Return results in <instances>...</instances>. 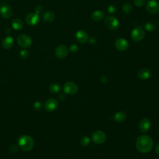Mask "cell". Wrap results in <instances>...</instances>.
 <instances>
[{
  "instance_id": "1",
  "label": "cell",
  "mask_w": 159,
  "mask_h": 159,
  "mask_svg": "<svg viewBox=\"0 0 159 159\" xmlns=\"http://www.w3.org/2000/svg\"><path fill=\"white\" fill-rule=\"evenodd\" d=\"M137 149L141 153L150 152L153 145V140L148 135H141L138 137L135 143Z\"/></svg>"
},
{
  "instance_id": "2",
  "label": "cell",
  "mask_w": 159,
  "mask_h": 159,
  "mask_svg": "<svg viewBox=\"0 0 159 159\" xmlns=\"http://www.w3.org/2000/svg\"><path fill=\"white\" fill-rule=\"evenodd\" d=\"M19 146L24 151L30 150L34 145V142L33 139L28 135H21L18 140Z\"/></svg>"
},
{
  "instance_id": "3",
  "label": "cell",
  "mask_w": 159,
  "mask_h": 159,
  "mask_svg": "<svg viewBox=\"0 0 159 159\" xmlns=\"http://www.w3.org/2000/svg\"><path fill=\"white\" fill-rule=\"evenodd\" d=\"M105 27L110 30H117L119 26L118 20L114 16H109L104 20Z\"/></svg>"
},
{
  "instance_id": "4",
  "label": "cell",
  "mask_w": 159,
  "mask_h": 159,
  "mask_svg": "<svg viewBox=\"0 0 159 159\" xmlns=\"http://www.w3.org/2000/svg\"><path fill=\"white\" fill-rule=\"evenodd\" d=\"M145 31L140 27H136L131 32L130 37L134 42H140L144 38Z\"/></svg>"
},
{
  "instance_id": "5",
  "label": "cell",
  "mask_w": 159,
  "mask_h": 159,
  "mask_svg": "<svg viewBox=\"0 0 159 159\" xmlns=\"http://www.w3.org/2000/svg\"><path fill=\"white\" fill-rule=\"evenodd\" d=\"M17 43L22 48H28L32 45V39L27 35L22 34L19 35L17 39Z\"/></svg>"
},
{
  "instance_id": "6",
  "label": "cell",
  "mask_w": 159,
  "mask_h": 159,
  "mask_svg": "<svg viewBox=\"0 0 159 159\" xmlns=\"http://www.w3.org/2000/svg\"><path fill=\"white\" fill-rule=\"evenodd\" d=\"M40 17L37 13H29L25 17V22L29 25H35L40 22Z\"/></svg>"
},
{
  "instance_id": "7",
  "label": "cell",
  "mask_w": 159,
  "mask_h": 159,
  "mask_svg": "<svg viewBox=\"0 0 159 159\" xmlns=\"http://www.w3.org/2000/svg\"><path fill=\"white\" fill-rule=\"evenodd\" d=\"M146 9L149 13L155 14L159 12V3L155 0H148L147 2Z\"/></svg>"
},
{
  "instance_id": "8",
  "label": "cell",
  "mask_w": 159,
  "mask_h": 159,
  "mask_svg": "<svg viewBox=\"0 0 159 159\" xmlns=\"http://www.w3.org/2000/svg\"><path fill=\"white\" fill-rule=\"evenodd\" d=\"M106 134L101 130H96L92 135L93 141L96 144H101L106 140Z\"/></svg>"
},
{
  "instance_id": "9",
  "label": "cell",
  "mask_w": 159,
  "mask_h": 159,
  "mask_svg": "<svg viewBox=\"0 0 159 159\" xmlns=\"http://www.w3.org/2000/svg\"><path fill=\"white\" fill-rule=\"evenodd\" d=\"M68 52L69 48L66 45H60L56 48L55 55L58 58H63L68 55Z\"/></svg>"
},
{
  "instance_id": "10",
  "label": "cell",
  "mask_w": 159,
  "mask_h": 159,
  "mask_svg": "<svg viewBox=\"0 0 159 159\" xmlns=\"http://www.w3.org/2000/svg\"><path fill=\"white\" fill-rule=\"evenodd\" d=\"M63 90L65 93L68 94H75L78 91V86L72 81L66 82L63 86Z\"/></svg>"
},
{
  "instance_id": "11",
  "label": "cell",
  "mask_w": 159,
  "mask_h": 159,
  "mask_svg": "<svg viewBox=\"0 0 159 159\" xmlns=\"http://www.w3.org/2000/svg\"><path fill=\"white\" fill-rule=\"evenodd\" d=\"M115 47L119 51L123 52L128 48L129 43L125 39L119 38L115 42Z\"/></svg>"
},
{
  "instance_id": "12",
  "label": "cell",
  "mask_w": 159,
  "mask_h": 159,
  "mask_svg": "<svg viewBox=\"0 0 159 159\" xmlns=\"http://www.w3.org/2000/svg\"><path fill=\"white\" fill-rule=\"evenodd\" d=\"M58 107V102L56 99L50 98L47 99L44 104V108L48 112H52L55 111Z\"/></svg>"
},
{
  "instance_id": "13",
  "label": "cell",
  "mask_w": 159,
  "mask_h": 159,
  "mask_svg": "<svg viewBox=\"0 0 159 159\" xmlns=\"http://www.w3.org/2000/svg\"><path fill=\"white\" fill-rule=\"evenodd\" d=\"M75 37L76 40L80 43H85L89 40L88 34L83 30H79L76 32Z\"/></svg>"
},
{
  "instance_id": "14",
  "label": "cell",
  "mask_w": 159,
  "mask_h": 159,
  "mask_svg": "<svg viewBox=\"0 0 159 159\" xmlns=\"http://www.w3.org/2000/svg\"><path fill=\"white\" fill-rule=\"evenodd\" d=\"M150 125V120L147 118H143L139 123V129L142 132H146L149 130Z\"/></svg>"
},
{
  "instance_id": "15",
  "label": "cell",
  "mask_w": 159,
  "mask_h": 159,
  "mask_svg": "<svg viewBox=\"0 0 159 159\" xmlns=\"http://www.w3.org/2000/svg\"><path fill=\"white\" fill-rule=\"evenodd\" d=\"M0 14L2 17L9 18L12 15L11 9L6 5H4L0 8Z\"/></svg>"
},
{
  "instance_id": "16",
  "label": "cell",
  "mask_w": 159,
  "mask_h": 159,
  "mask_svg": "<svg viewBox=\"0 0 159 159\" xmlns=\"http://www.w3.org/2000/svg\"><path fill=\"white\" fill-rule=\"evenodd\" d=\"M151 72L148 68H142L139 70L138 73V77L140 80H146L150 78Z\"/></svg>"
},
{
  "instance_id": "17",
  "label": "cell",
  "mask_w": 159,
  "mask_h": 159,
  "mask_svg": "<svg viewBox=\"0 0 159 159\" xmlns=\"http://www.w3.org/2000/svg\"><path fill=\"white\" fill-rule=\"evenodd\" d=\"M13 45H14V39L11 36H7L5 37L2 42V47L5 49L11 48L13 46Z\"/></svg>"
},
{
  "instance_id": "18",
  "label": "cell",
  "mask_w": 159,
  "mask_h": 159,
  "mask_svg": "<svg viewBox=\"0 0 159 159\" xmlns=\"http://www.w3.org/2000/svg\"><path fill=\"white\" fill-rule=\"evenodd\" d=\"M104 13L99 10H96L91 15V17L94 21H100L104 19Z\"/></svg>"
},
{
  "instance_id": "19",
  "label": "cell",
  "mask_w": 159,
  "mask_h": 159,
  "mask_svg": "<svg viewBox=\"0 0 159 159\" xmlns=\"http://www.w3.org/2000/svg\"><path fill=\"white\" fill-rule=\"evenodd\" d=\"M12 28L16 30H20L24 26L23 22L20 19H15L12 22Z\"/></svg>"
},
{
  "instance_id": "20",
  "label": "cell",
  "mask_w": 159,
  "mask_h": 159,
  "mask_svg": "<svg viewBox=\"0 0 159 159\" xmlns=\"http://www.w3.org/2000/svg\"><path fill=\"white\" fill-rule=\"evenodd\" d=\"M55 18V14L52 11H46L43 14V19L45 21L50 22L54 20Z\"/></svg>"
},
{
  "instance_id": "21",
  "label": "cell",
  "mask_w": 159,
  "mask_h": 159,
  "mask_svg": "<svg viewBox=\"0 0 159 159\" xmlns=\"http://www.w3.org/2000/svg\"><path fill=\"white\" fill-rule=\"evenodd\" d=\"M114 119L116 122H123L126 119V114L125 112L122 111H119L116 113V114L114 116Z\"/></svg>"
},
{
  "instance_id": "22",
  "label": "cell",
  "mask_w": 159,
  "mask_h": 159,
  "mask_svg": "<svg viewBox=\"0 0 159 159\" xmlns=\"http://www.w3.org/2000/svg\"><path fill=\"white\" fill-rule=\"evenodd\" d=\"M144 28L148 32H153L156 29V26L153 23L148 22L144 24Z\"/></svg>"
},
{
  "instance_id": "23",
  "label": "cell",
  "mask_w": 159,
  "mask_h": 159,
  "mask_svg": "<svg viewBox=\"0 0 159 159\" xmlns=\"http://www.w3.org/2000/svg\"><path fill=\"white\" fill-rule=\"evenodd\" d=\"M122 11L125 13V14H130L132 11V6H131V4L130 3H125L122 7Z\"/></svg>"
},
{
  "instance_id": "24",
  "label": "cell",
  "mask_w": 159,
  "mask_h": 159,
  "mask_svg": "<svg viewBox=\"0 0 159 159\" xmlns=\"http://www.w3.org/2000/svg\"><path fill=\"white\" fill-rule=\"evenodd\" d=\"M49 90L52 93H57L60 90V86L57 83H52L49 86Z\"/></svg>"
},
{
  "instance_id": "25",
  "label": "cell",
  "mask_w": 159,
  "mask_h": 159,
  "mask_svg": "<svg viewBox=\"0 0 159 159\" xmlns=\"http://www.w3.org/2000/svg\"><path fill=\"white\" fill-rule=\"evenodd\" d=\"M81 144L83 146H87L90 142V139L88 136H83L80 140Z\"/></svg>"
},
{
  "instance_id": "26",
  "label": "cell",
  "mask_w": 159,
  "mask_h": 159,
  "mask_svg": "<svg viewBox=\"0 0 159 159\" xmlns=\"http://www.w3.org/2000/svg\"><path fill=\"white\" fill-rule=\"evenodd\" d=\"M146 2V0H134V4L137 7H142Z\"/></svg>"
},
{
  "instance_id": "27",
  "label": "cell",
  "mask_w": 159,
  "mask_h": 159,
  "mask_svg": "<svg viewBox=\"0 0 159 159\" xmlns=\"http://www.w3.org/2000/svg\"><path fill=\"white\" fill-rule=\"evenodd\" d=\"M69 50H70L71 52L75 53V52H78V45H76V44H73V45H70V48H69Z\"/></svg>"
},
{
  "instance_id": "28",
  "label": "cell",
  "mask_w": 159,
  "mask_h": 159,
  "mask_svg": "<svg viewBox=\"0 0 159 159\" xmlns=\"http://www.w3.org/2000/svg\"><path fill=\"white\" fill-rule=\"evenodd\" d=\"M20 55L21 56L22 58H26L29 55V53L26 50H22L20 52Z\"/></svg>"
},
{
  "instance_id": "29",
  "label": "cell",
  "mask_w": 159,
  "mask_h": 159,
  "mask_svg": "<svg viewBox=\"0 0 159 159\" xmlns=\"http://www.w3.org/2000/svg\"><path fill=\"white\" fill-rule=\"evenodd\" d=\"M107 9H108V12L109 14H114L116 12V7L114 5H110L108 7Z\"/></svg>"
},
{
  "instance_id": "30",
  "label": "cell",
  "mask_w": 159,
  "mask_h": 159,
  "mask_svg": "<svg viewBox=\"0 0 159 159\" xmlns=\"http://www.w3.org/2000/svg\"><path fill=\"white\" fill-rule=\"evenodd\" d=\"M35 11H36V13H37V14H39V12H40L42 11V9H43V7L41 6H37L36 7H35Z\"/></svg>"
},
{
  "instance_id": "31",
  "label": "cell",
  "mask_w": 159,
  "mask_h": 159,
  "mask_svg": "<svg viewBox=\"0 0 159 159\" xmlns=\"http://www.w3.org/2000/svg\"><path fill=\"white\" fill-rule=\"evenodd\" d=\"M34 108L37 109H40L41 108V103L38 102V101L35 102V104H34Z\"/></svg>"
},
{
  "instance_id": "32",
  "label": "cell",
  "mask_w": 159,
  "mask_h": 159,
  "mask_svg": "<svg viewBox=\"0 0 159 159\" xmlns=\"http://www.w3.org/2000/svg\"><path fill=\"white\" fill-rule=\"evenodd\" d=\"M155 152L157 154L159 155V143H158L155 147Z\"/></svg>"
},
{
  "instance_id": "33",
  "label": "cell",
  "mask_w": 159,
  "mask_h": 159,
  "mask_svg": "<svg viewBox=\"0 0 159 159\" xmlns=\"http://www.w3.org/2000/svg\"><path fill=\"white\" fill-rule=\"evenodd\" d=\"M89 41H90V42L91 43H96V40L93 37V38H91L90 39H89Z\"/></svg>"
}]
</instances>
